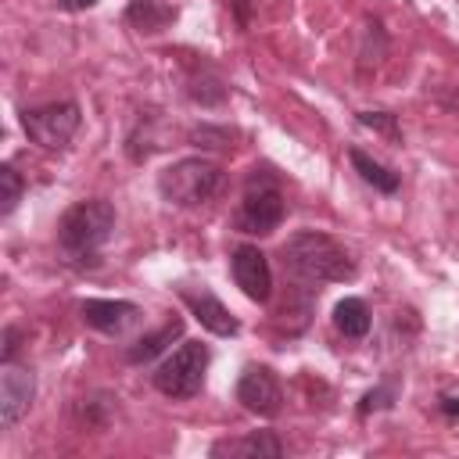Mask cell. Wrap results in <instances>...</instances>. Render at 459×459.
<instances>
[{
  "label": "cell",
  "mask_w": 459,
  "mask_h": 459,
  "mask_svg": "<svg viewBox=\"0 0 459 459\" xmlns=\"http://www.w3.org/2000/svg\"><path fill=\"white\" fill-rule=\"evenodd\" d=\"M204 369H208V348L201 341H183L154 369V387L165 398H194L204 387Z\"/></svg>",
  "instance_id": "5b68a950"
},
{
  "label": "cell",
  "mask_w": 459,
  "mask_h": 459,
  "mask_svg": "<svg viewBox=\"0 0 459 459\" xmlns=\"http://www.w3.org/2000/svg\"><path fill=\"white\" fill-rule=\"evenodd\" d=\"M176 337H183V323H179V319H172V323H165L161 330H154V333L140 337V341L126 351V359H129V362H136V366H140V362H151V359H154V355H161V351H165V344H172Z\"/></svg>",
  "instance_id": "9a60e30c"
},
{
  "label": "cell",
  "mask_w": 459,
  "mask_h": 459,
  "mask_svg": "<svg viewBox=\"0 0 459 459\" xmlns=\"http://www.w3.org/2000/svg\"><path fill=\"white\" fill-rule=\"evenodd\" d=\"M237 402L255 412V416H276L280 412V402H283V391H280V380L273 369L265 366H247L237 380Z\"/></svg>",
  "instance_id": "9c48e42d"
},
{
  "label": "cell",
  "mask_w": 459,
  "mask_h": 459,
  "mask_svg": "<svg viewBox=\"0 0 459 459\" xmlns=\"http://www.w3.org/2000/svg\"><path fill=\"white\" fill-rule=\"evenodd\" d=\"M359 122H362V126H369V129H377V133H387L391 140L398 136L394 115H387V111H359Z\"/></svg>",
  "instance_id": "ac0fdd59"
},
{
  "label": "cell",
  "mask_w": 459,
  "mask_h": 459,
  "mask_svg": "<svg viewBox=\"0 0 459 459\" xmlns=\"http://www.w3.org/2000/svg\"><path fill=\"white\" fill-rule=\"evenodd\" d=\"M115 233V208L100 197L72 204L57 222V251L72 265H97L100 247Z\"/></svg>",
  "instance_id": "7a4b0ae2"
},
{
  "label": "cell",
  "mask_w": 459,
  "mask_h": 459,
  "mask_svg": "<svg viewBox=\"0 0 459 459\" xmlns=\"http://www.w3.org/2000/svg\"><path fill=\"white\" fill-rule=\"evenodd\" d=\"M233 7L240 11V25H247V4L244 0H233Z\"/></svg>",
  "instance_id": "7402d4cb"
},
{
  "label": "cell",
  "mask_w": 459,
  "mask_h": 459,
  "mask_svg": "<svg viewBox=\"0 0 459 459\" xmlns=\"http://www.w3.org/2000/svg\"><path fill=\"white\" fill-rule=\"evenodd\" d=\"M230 265H233V280H237V287L244 290V298H251V301H258V305L269 301V294H273V269H269V258H265L255 244L233 247Z\"/></svg>",
  "instance_id": "ba28073f"
},
{
  "label": "cell",
  "mask_w": 459,
  "mask_h": 459,
  "mask_svg": "<svg viewBox=\"0 0 459 459\" xmlns=\"http://www.w3.org/2000/svg\"><path fill=\"white\" fill-rule=\"evenodd\" d=\"M32 394H36V380H32V369L18 366L14 359L4 362L0 369V427L11 430L32 405Z\"/></svg>",
  "instance_id": "52a82bcc"
},
{
  "label": "cell",
  "mask_w": 459,
  "mask_h": 459,
  "mask_svg": "<svg viewBox=\"0 0 459 459\" xmlns=\"http://www.w3.org/2000/svg\"><path fill=\"white\" fill-rule=\"evenodd\" d=\"M283 222V194L273 179V172L255 169L247 176L240 208H237V230L251 233V237H265Z\"/></svg>",
  "instance_id": "277c9868"
},
{
  "label": "cell",
  "mask_w": 459,
  "mask_h": 459,
  "mask_svg": "<svg viewBox=\"0 0 459 459\" xmlns=\"http://www.w3.org/2000/svg\"><path fill=\"white\" fill-rule=\"evenodd\" d=\"M387 398H391V391H384V387H380V391H369V394L362 398V405H359V412L366 416L369 409H384V405H391Z\"/></svg>",
  "instance_id": "d6986e66"
},
{
  "label": "cell",
  "mask_w": 459,
  "mask_h": 459,
  "mask_svg": "<svg viewBox=\"0 0 459 459\" xmlns=\"http://www.w3.org/2000/svg\"><path fill=\"white\" fill-rule=\"evenodd\" d=\"M22 129L32 143H39L47 151H57L79 129V104L75 100H54V104L25 108L22 111Z\"/></svg>",
  "instance_id": "8992f818"
},
{
  "label": "cell",
  "mask_w": 459,
  "mask_h": 459,
  "mask_svg": "<svg viewBox=\"0 0 459 459\" xmlns=\"http://www.w3.org/2000/svg\"><path fill=\"white\" fill-rule=\"evenodd\" d=\"M219 186H222V169L212 158H179L169 169H161V176H158L161 197L179 208L212 201L219 194Z\"/></svg>",
  "instance_id": "3957f363"
},
{
  "label": "cell",
  "mask_w": 459,
  "mask_h": 459,
  "mask_svg": "<svg viewBox=\"0 0 459 459\" xmlns=\"http://www.w3.org/2000/svg\"><path fill=\"white\" fill-rule=\"evenodd\" d=\"M333 326L344 337H351V341L366 337L369 333V308H366V301L362 298H341L333 305Z\"/></svg>",
  "instance_id": "5bb4252c"
},
{
  "label": "cell",
  "mask_w": 459,
  "mask_h": 459,
  "mask_svg": "<svg viewBox=\"0 0 459 459\" xmlns=\"http://www.w3.org/2000/svg\"><path fill=\"white\" fill-rule=\"evenodd\" d=\"M348 158H351L355 172H359V176H362V179H366L373 190H380V194H394V190H398V172L384 169V165H380L377 158H369L366 151H359V147H355Z\"/></svg>",
  "instance_id": "2e32d148"
},
{
  "label": "cell",
  "mask_w": 459,
  "mask_h": 459,
  "mask_svg": "<svg viewBox=\"0 0 459 459\" xmlns=\"http://www.w3.org/2000/svg\"><path fill=\"white\" fill-rule=\"evenodd\" d=\"M441 412L452 416V420H459V398H441Z\"/></svg>",
  "instance_id": "44dd1931"
},
{
  "label": "cell",
  "mask_w": 459,
  "mask_h": 459,
  "mask_svg": "<svg viewBox=\"0 0 459 459\" xmlns=\"http://www.w3.org/2000/svg\"><path fill=\"white\" fill-rule=\"evenodd\" d=\"M212 455H258V459L269 455V459H276V455H283V445H280L276 434H269V430H255V434L226 437V441L212 445Z\"/></svg>",
  "instance_id": "7c38bea8"
},
{
  "label": "cell",
  "mask_w": 459,
  "mask_h": 459,
  "mask_svg": "<svg viewBox=\"0 0 459 459\" xmlns=\"http://www.w3.org/2000/svg\"><path fill=\"white\" fill-rule=\"evenodd\" d=\"M183 298V305L194 312V319L204 326V330H212V333H219V337H233L237 330H240V323L230 316V308L215 298V294H208V290H183L179 294Z\"/></svg>",
  "instance_id": "30bf717a"
},
{
  "label": "cell",
  "mask_w": 459,
  "mask_h": 459,
  "mask_svg": "<svg viewBox=\"0 0 459 459\" xmlns=\"http://www.w3.org/2000/svg\"><path fill=\"white\" fill-rule=\"evenodd\" d=\"M0 215H11L14 208H18V201H22V190H25V183H22V176L11 169V165H0Z\"/></svg>",
  "instance_id": "e0dca14e"
},
{
  "label": "cell",
  "mask_w": 459,
  "mask_h": 459,
  "mask_svg": "<svg viewBox=\"0 0 459 459\" xmlns=\"http://www.w3.org/2000/svg\"><path fill=\"white\" fill-rule=\"evenodd\" d=\"M126 22L136 32H161L176 22V7L169 0H133L126 7Z\"/></svg>",
  "instance_id": "4fadbf2b"
},
{
  "label": "cell",
  "mask_w": 459,
  "mask_h": 459,
  "mask_svg": "<svg viewBox=\"0 0 459 459\" xmlns=\"http://www.w3.org/2000/svg\"><path fill=\"white\" fill-rule=\"evenodd\" d=\"M79 312H82V323L100 333H122L140 316V308L133 301H108V298H90V301H82Z\"/></svg>",
  "instance_id": "8fae6325"
},
{
  "label": "cell",
  "mask_w": 459,
  "mask_h": 459,
  "mask_svg": "<svg viewBox=\"0 0 459 459\" xmlns=\"http://www.w3.org/2000/svg\"><path fill=\"white\" fill-rule=\"evenodd\" d=\"M97 0H57V7L61 11H86V7H93Z\"/></svg>",
  "instance_id": "ffe728a7"
},
{
  "label": "cell",
  "mask_w": 459,
  "mask_h": 459,
  "mask_svg": "<svg viewBox=\"0 0 459 459\" xmlns=\"http://www.w3.org/2000/svg\"><path fill=\"white\" fill-rule=\"evenodd\" d=\"M283 269L305 287L341 283L355 276V262L348 258V251L333 237L316 230H301L283 244Z\"/></svg>",
  "instance_id": "6da1fadb"
}]
</instances>
